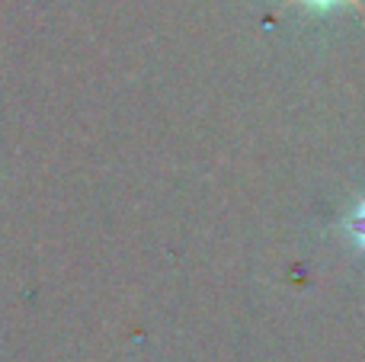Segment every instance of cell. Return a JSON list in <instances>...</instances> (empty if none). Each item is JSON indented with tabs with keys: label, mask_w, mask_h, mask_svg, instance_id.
Returning a JSON list of instances; mask_svg holds the SVG:
<instances>
[{
	"label": "cell",
	"mask_w": 365,
	"mask_h": 362,
	"mask_svg": "<svg viewBox=\"0 0 365 362\" xmlns=\"http://www.w3.org/2000/svg\"><path fill=\"white\" fill-rule=\"evenodd\" d=\"M349 231H353V237L365 247V202L356 209V215L349 218Z\"/></svg>",
	"instance_id": "obj_1"
},
{
	"label": "cell",
	"mask_w": 365,
	"mask_h": 362,
	"mask_svg": "<svg viewBox=\"0 0 365 362\" xmlns=\"http://www.w3.org/2000/svg\"><path fill=\"white\" fill-rule=\"evenodd\" d=\"M304 4H314V6H334V4H340V0H304Z\"/></svg>",
	"instance_id": "obj_2"
}]
</instances>
